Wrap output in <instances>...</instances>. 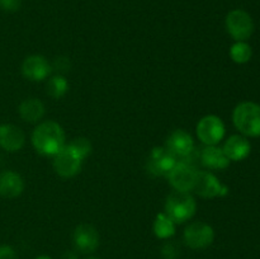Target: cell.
Wrapping results in <instances>:
<instances>
[{"instance_id": "6da1fadb", "label": "cell", "mask_w": 260, "mask_h": 259, "mask_svg": "<svg viewBox=\"0 0 260 259\" xmlns=\"http://www.w3.org/2000/svg\"><path fill=\"white\" fill-rule=\"evenodd\" d=\"M32 144L40 154L55 156L65 146V131L55 121L41 122L32 134Z\"/></svg>"}, {"instance_id": "7a4b0ae2", "label": "cell", "mask_w": 260, "mask_h": 259, "mask_svg": "<svg viewBox=\"0 0 260 259\" xmlns=\"http://www.w3.org/2000/svg\"><path fill=\"white\" fill-rule=\"evenodd\" d=\"M233 121L236 128L249 137L260 136V106L254 102H243L234 109Z\"/></svg>"}, {"instance_id": "3957f363", "label": "cell", "mask_w": 260, "mask_h": 259, "mask_svg": "<svg viewBox=\"0 0 260 259\" xmlns=\"http://www.w3.org/2000/svg\"><path fill=\"white\" fill-rule=\"evenodd\" d=\"M197 210V203L189 192L174 190L170 193L165 202V213L175 223H183L190 220Z\"/></svg>"}, {"instance_id": "277c9868", "label": "cell", "mask_w": 260, "mask_h": 259, "mask_svg": "<svg viewBox=\"0 0 260 259\" xmlns=\"http://www.w3.org/2000/svg\"><path fill=\"white\" fill-rule=\"evenodd\" d=\"M84 159L70 146L66 144L57 154L53 156V168L56 173L62 178L75 177L81 170Z\"/></svg>"}, {"instance_id": "5b68a950", "label": "cell", "mask_w": 260, "mask_h": 259, "mask_svg": "<svg viewBox=\"0 0 260 259\" xmlns=\"http://www.w3.org/2000/svg\"><path fill=\"white\" fill-rule=\"evenodd\" d=\"M226 29L235 41H246L254 32V22L245 10H231L226 17Z\"/></svg>"}, {"instance_id": "8992f818", "label": "cell", "mask_w": 260, "mask_h": 259, "mask_svg": "<svg viewBox=\"0 0 260 259\" xmlns=\"http://www.w3.org/2000/svg\"><path fill=\"white\" fill-rule=\"evenodd\" d=\"M197 136L206 146L217 145L225 136V123L215 114L205 116L197 124Z\"/></svg>"}, {"instance_id": "52a82bcc", "label": "cell", "mask_w": 260, "mask_h": 259, "mask_svg": "<svg viewBox=\"0 0 260 259\" xmlns=\"http://www.w3.org/2000/svg\"><path fill=\"white\" fill-rule=\"evenodd\" d=\"M215 231L211 225L203 221H196L184 230V241L192 249H206L213 243Z\"/></svg>"}, {"instance_id": "ba28073f", "label": "cell", "mask_w": 260, "mask_h": 259, "mask_svg": "<svg viewBox=\"0 0 260 259\" xmlns=\"http://www.w3.org/2000/svg\"><path fill=\"white\" fill-rule=\"evenodd\" d=\"M198 170L188 163H177L172 172L168 174L169 183L175 190L190 192L194 189Z\"/></svg>"}, {"instance_id": "9c48e42d", "label": "cell", "mask_w": 260, "mask_h": 259, "mask_svg": "<svg viewBox=\"0 0 260 259\" xmlns=\"http://www.w3.org/2000/svg\"><path fill=\"white\" fill-rule=\"evenodd\" d=\"M203 198L223 197L229 193L228 185L222 184L215 174L210 172H198L194 189Z\"/></svg>"}, {"instance_id": "30bf717a", "label": "cell", "mask_w": 260, "mask_h": 259, "mask_svg": "<svg viewBox=\"0 0 260 259\" xmlns=\"http://www.w3.org/2000/svg\"><path fill=\"white\" fill-rule=\"evenodd\" d=\"M73 240L76 250L84 254H89L95 251L99 246V234L94 226L89 225V223H81V225L76 226V229L74 230Z\"/></svg>"}, {"instance_id": "8fae6325", "label": "cell", "mask_w": 260, "mask_h": 259, "mask_svg": "<svg viewBox=\"0 0 260 259\" xmlns=\"http://www.w3.org/2000/svg\"><path fill=\"white\" fill-rule=\"evenodd\" d=\"M51 70H52V66L42 55L28 56L22 63L23 75L32 81L45 80L50 75Z\"/></svg>"}, {"instance_id": "7c38bea8", "label": "cell", "mask_w": 260, "mask_h": 259, "mask_svg": "<svg viewBox=\"0 0 260 259\" xmlns=\"http://www.w3.org/2000/svg\"><path fill=\"white\" fill-rule=\"evenodd\" d=\"M167 147L175 157H185L194 149V141L192 135L184 130H175L167 140Z\"/></svg>"}, {"instance_id": "4fadbf2b", "label": "cell", "mask_w": 260, "mask_h": 259, "mask_svg": "<svg viewBox=\"0 0 260 259\" xmlns=\"http://www.w3.org/2000/svg\"><path fill=\"white\" fill-rule=\"evenodd\" d=\"M25 142V135L18 126L0 124V147L8 152L19 151Z\"/></svg>"}, {"instance_id": "5bb4252c", "label": "cell", "mask_w": 260, "mask_h": 259, "mask_svg": "<svg viewBox=\"0 0 260 259\" xmlns=\"http://www.w3.org/2000/svg\"><path fill=\"white\" fill-rule=\"evenodd\" d=\"M177 164V157L165 147L152 150L149 161V169L155 175H168Z\"/></svg>"}, {"instance_id": "9a60e30c", "label": "cell", "mask_w": 260, "mask_h": 259, "mask_svg": "<svg viewBox=\"0 0 260 259\" xmlns=\"http://www.w3.org/2000/svg\"><path fill=\"white\" fill-rule=\"evenodd\" d=\"M222 150L230 161H241L249 156L251 145L246 137L241 135H233L226 140Z\"/></svg>"}, {"instance_id": "2e32d148", "label": "cell", "mask_w": 260, "mask_h": 259, "mask_svg": "<svg viewBox=\"0 0 260 259\" xmlns=\"http://www.w3.org/2000/svg\"><path fill=\"white\" fill-rule=\"evenodd\" d=\"M24 190V180L20 174L13 170L0 173V196L5 198H15Z\"/></svg>"}, {"instance_id": "e0dca14e", "label": "cell", "mask_w": 260, "mask_h": 259, "mask_svg": "<svg viewBox=\"0 0 260 259\" xmlns=\"http://www.w3.org/2000/svg\"><path fill=\"white\" fill-rule=\"evenodd\" d=\"M201 161L208 169H226L230 165V160L222 147H218L217 145L206 146L201 152Z\"/></svg>"}, {"instance_id": "ac0fdd59", "label": "cell", "mask_w": 260, "mask_h": 259, "mask_svg": "<svg viewBox=\"0 0 260 259\" xmlns=\"http://www.w3.org/2000/svg\"><path fill=\"white\" fill-rule=\"evenodd\" d=\"M18 112L25 122L36 123L45 116V104L37 98H28L19 104Z\"/></svg>"}, {"instance_id": "d6986e66", "label": "cell", "mask_w": 260, "mask_h": 259, "mask_svg": "<svg viewBox=\"0 0 260 259\" xmlns=\"http://www.w3.org/2000/svg\"><path fill=\"white\" fill-rule=\"evenodd\" d=\"M154 233L159 239H169L175 234V222L165 212L157 213L154 221Z\"/></svg>"}, {"instance_id": "ffe728a7", "label": "cell", "mask_w": 260, "mask_h": 259, "mask_svg": "<svg viewBox=\"0 0 260 259\" xmlns=\"http://www.w3.org/2000/svg\"><path fill=\"white\" fill-rule=\"evenodd\" d=\"M253 56L250 45L245 41H236L230 48V57L236 63H246Z\"/></svg>"}, {"instance_id": "44dd1931", "label": "cell", "mask_w": 260, "mask_h": 259, "mask_svg": "<svg viewBox=\"0 0 260 259\" xmlns=\"http://www.w3.org/2000/svg\"><path fill=\"white\" fill-rule=\"evenodd\" d=\"M46 88H47L48 95L52 96L53 99H58L68 93L69 83L65 76L55 75L48 80Z\"/></svg>"}, {"instance_id": "7402d4cb", "label": "cell", "mask_w": 260, "mask_h": 259, "mask_svg": "<svg viewBox=\"0 0 260 259\" xmlns=\"http://www.w3.org/2000/svg\"><path fill=\"white\" fill-rule=\"evenodd\" d=\"M71 147L85 160V157L88 156L91 152V144L88 139L85 137H78V139H74L73 141L69 142Z\"/></svg>"}, {"instance_id": "603a6c76", "label": "cell", "mask_w": 260, "mask_h": 259, "mask_svg": "<svg viewBox=\"0 0 260 259\" xmlns=\"http://www.w3.org/2000/svg\"><path fill=\"white\" fill-rule=\"evenodd\" d=\"M161 254L165 259H178L180 250L174 243H167L162 246Z\"/></svg>"}, {"instance_id": "cb8c5ba5", "label": "cell", "mask_w": 260, "mask_h": 259, "mask_svg": "<svg viewBox=\"0 0 260 259\" xmlns=\"http://www.w3.org/2000/svg\"><path fill=\"white\" fill-rule=\"evenodd\" d=\"M0 259H18L17 251L10 245H0Z\"/></svg>"}, {"instance_id": "d4e9b609", "label": "cell", "mask_w": 260, "mask_h": 259, "mask_svg": "<svg viewBox=\"0 0 260 259\" xmlns=\"http://www.w3.org/2000/svg\"><path fill=\"white\" fill-rule=\"evenodd\" d=\"M0 7L8 12H14L19 9L20 0H0Z\"/></svg>"}, {"instance_id": "484cf974", "label": "cell", "mask_w": 260, "mask_h": 259, "mask_svg": "<svg viewBox=\"0 0 260 259\" xmlns=\"http://www.w3.org/2000/svg\"><path fill=\"white\" fill-rule=\"evenodd\" d=\"M70 68V62L66 57H57L55 61V69L60 71H66Z\"/></svg>"}, {"instance_id": "4316f807", "label": "cell", "mask_w": 260, "mask_h": 259, "mask_svg": "<svg viewBox=\"0 0 260 259\" xmlns=\"http://www.w3.org/2000/svg\"><path fill=\"white\" fill-rule=\"evenodd\" d=\"M61 259H79L78 254L74 253V251H65L63 255L61 256Z\"/></svg>"}, {"instance_id": "83f0119b", "label": "cell", "mask_w": 260, "mask_h": 259, "mask_svg": "<svg viewBox=\"0 0 260 259\" xmlns=\"http://www.w3.org/2000/svg\"><path fill=\"white\" fill-rule=\"evenodd\" d=\"M35 259H52V258H51V256H48V255H38L37 258H35Z\"/></svg>"}, {"instance_id": "f1b7e54d", "label": "cell", "mask_w": 260, "mask_h": 259, "mask_svg": "<svg viewBox=\"0 0 260 259\" xmlns=\"http://www.w3.org/2000/svg\"><path fill=\"white\" fill-rule=\"evenodd\" d=\"M89 259H101V258H98V256H90Z\"/></svg>"}]
</instances>
